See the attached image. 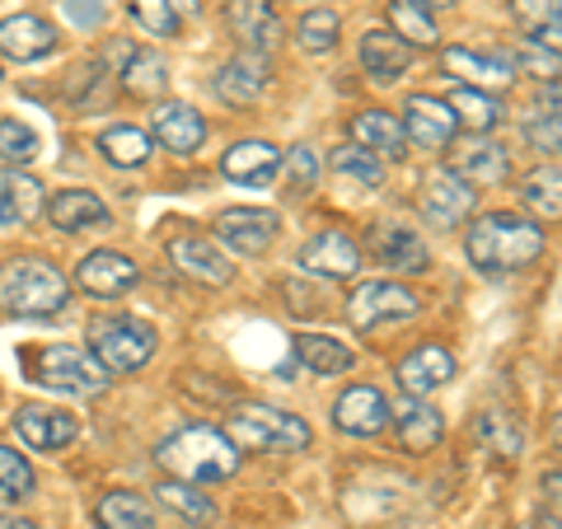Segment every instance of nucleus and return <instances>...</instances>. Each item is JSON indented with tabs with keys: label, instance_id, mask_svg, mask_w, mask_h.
Returning <instances> with one entry per match:
<instances>
[{
	"label": "nucleus",
	"instance_id": "nucleus-1",
	"mask_svg": "<svg viewBox=\"0 0 562 529\" xmlns=\"http://www.w3.org/2000/svg\"><path fill=\"white\" fill-rule=\"evenodd\" d=\"M469 262L479 272H516L543 254V230L512 211H487L469 225Z\"/></svg>",
	"mask_w": 562,
	"mask_h": 529
},
{
	"label": "nucleus",
	"instance_id": "nucleus-2",
	"mask_svg": "<svg viewBox=\"0 0 562 529\" xmlns=\"http://www.w3.org/2000/svg\"><path fill=\"white\" fill-rule=\"evenodd\" d=\"M160 464L183 483H221V479H235L239 450H235V440L225 431L192 421V427L173 431L160 446Z\"/></svg>",
	"mask_w": 562,
	"mask_h": 529
},
{
	"label": "nucleus",
	"instance_id": "nucleus-3",
	"mask_svg": "<svg viewBox=\"0 0 562 529\" xmlns=\"http://www.w3.org/2000/svg\"><path fill=\"white\" fill-rule=\"evenodd\" d=\"M0 305L20 319H52L70 305V281L43 258H14L0 268Z\"/></svg>",
	"mask_w": 562,
	"mask_h": 529
},
{
	"label": "nucleus",
	"instance_id": "nucleus-4",
	"mask_svg": "<svg viewBox=\"0 0 562 529\" xmlns=\"http://www.w3.org/2000/svg\"><path fill=\"white\" fill-rule=\"evenodd\" d=\"M225 436L235 440V450H249V454H301L310 446L305 417L268 408V403H244V408H235Z\"/></svg>",
	"mask_w": 562,
	"mask_h": 529
},
{
	"label": "nucleus",
	"instance_id": "nucleus-5",
	"mask_svg": "<svg viewBox=\"0 0 562 529\" xmlns=\"http://www.w3.org/2000/svg\"><path fill=\"white\" fill-rule=\"evenodd\" d=\"M94 342V361L109 370V375H132L155 357V328L140 319H99L90 328Z\"/></svg>",
	"mask_w": 562,
	"mask_h": 529
},
{
	"label": "nucleus",
	"instance_id": "nucleus-6",
	"mask_svg": "<svg viewBox=\"0 0 562 529\" xmlns=\"http://www.w3.org/2000/svg\"><path fill=\"white\" fill-rule=\"evenodd\" d=\"M33 380L47 384V390L57 394H99L103 384H109V370L94 361V351L85 347H43L38 357H33Z\"/></svg>",
	"mask_w": 562,
	"mask_h": 529
},
{
	"label": "nucleus",
	"instance_id": "nucleus-7",
	"mask_svg": "<svg viewBox=\"0 0 562 529\" xmlns=\"http://www.w3.org/2000/svg\"><path fill=\"white\" fill-rule=\"evenodd\" d=\"M417 314V295L398 281H361L357 291L347 295V319L357 333H375L384 324H403Z\"/></svg>",
	"mask_w": 562,
	"mask_h": 529
},
{
	"label": "nucleus",
	"instance_id": "nucleus-8",
	"mask_svg": "<svg viewBox=\"0 0 562 529\" xmlns=\"http://www.w3.org/2000/svg\"><path fill=\"white\" fill-rule=\"evenodd\" d=\"M211 230H216L221 249H231L239 258H262L281 235V216L262 206H231V211H221Z\"/></svg>",
	"mask_w": 562,
	"mask_h": 529
},
{
	"label": "nucleus",
	"instance_id": "nucleus-9",
	"mask_svg": "<svg viewBox=\"0 0 562 529\" xmlns=\"http://www.w3.org/2000/svg\"><path fill=\"white\" fill-rule=\"evenodd\" d=\"M169 262L183 277L202 281V286H231L235 281L231 254H225L216 239H206V235H173L169 239Z\"/></svg>",
	"mask_w": 562,
	"mask_h": 529
},
{
	"label": "nucleus",
	"instance_id": "nucleus-10",
	"mask_svg": "<svg viewBox=\"0 0 562 529\" xmlns=\"http://www.w3.org/2000/svg\"><path fill=\"white\" fill-rule=\"evenodd\" d=\"M14 436L24 440L29 450H66L70 440L80 436V421L76 413H66V408H47V403H24L20 413H14Z\"/></svg>",
	"mask_w": 562,
	"mask_h": 529
},
{
	"label": "nucleus",
	"instance_id": "nucleus-11",
	"mask_svg": "<svg viewBox=\"0 0 562 529\" xmlns=\"http://www.w3.org/2000/svg\"><path fill=\"white\" fill-rule=\"evenodd\" d=\"M473 202H479V192L450 169H436V173H427V183H422V216H427L436 230H454L473 211Z\"/></svg>",
	"mask_w": 562,
	"mask_h": 529
},
{
	"label": "nucleus",
	"instance_id": "nucleus-12",
	"mask_svg": "<svg viewBox=\"0 0 562 529\" xmlns=\"http://www.w3.org/2000/svg\"><path fill=\"white\" fill-rule=\"evenodd\" d=\"M333 427L342 436L371 440L390 427V403H384V394L371 390V384H351V390H342V398L333 403Z\"/></svg>",
	"mask_w": 562,
	"mask_h": 529
},
{
	"label": "nucleus",
	"instance_id": "nucleus-13",
	"mask_svg": "<svg viewBox=\"0 0 562 529\" xmlns=\"http://www.w3.org/2000/svg\"><path fill=\"white\" fill-rule=\"evenodd\" d=\"M403 136H413V146L422 150H446L454 140V109L446 99H431V94H413L408 103H403Z\"/></svg>",
	"mask_w": 562,
	"mask_h": 529
},
{
	"label": "nucleus",
	"instance_id": "nucleus-14",
	"mask_svg": "<svg viewBox=\"0 0 562 529\" xmlns=\"http://www.w3.org/2000/svg\"><path fill=\"white\" fill-rule=\"evenodd\" d=\"M136 262L127 254H113V249H99V254H85L80 268H76V286L94 300H117L136 286Z\"/></svg>",
	"mask_w": 562,
	"mask_h": 529
},
{
	"label": "nucleus",
	"instance_id": "nucleus-15",
	"mask_svg": "<svg viewBox=\"0 0 562 529\" xmlns=\"http://www.w3.org/2000/svg\"><path fill=\"white\" fill-rule=\"evenodd\" d=\"M268 85H272V66L258 52H239V57H231L216 70V94L225 103H235V109H254L268 94Z\"/></svg>",
	"mask_w": 562,
	"mask_h": 529
},
{
	"label": "nucleus",
	"instance_id": "nucleus-16",
	"mask_svg": "<svg viewBox=\"0 0 562 529\" xmlns=\"http://www.w3.org/2000/svg\"><path fill=\"white\" fill-rule=\"evenodd\" d=\"M225 24H231V33L244 43V52H258V57H268L281 43V33H286L272 10V0H231V5H225Z\"/></svg>",
	"mask_w": 562,
	"mask_h": 529
},
{
	"label": "nucleus",
	"instance_id": "nucleus-17",
	"mask_svg": "<svg viewBox=\"0 0 562 529\" xmlns=\"http://www.w3.org/2000/svg\"><path fill=\"white\" fill-rule=\"evenodd\" d=\"M394 380H398V390L408 398H427L431 390H441V384L454 380V357L441 342H427V347H417V351H408V357L398 361Z\"/></svg>",
	"mask_w": 562,
	"mask_h": 529
},
{
	"label": "nucleus",
	"instance_id": "nucleus-18",
	"mask_svg": "<svg viewBox=\"0 0 562 529\" xmlns=\"http://www.w3.org/2000/svg\"><path fill=\"white\" fill-rule=\"evenodd\" d=\"M57 52V29H52L47 20H38V14H10V20H0V57L10 61H43Z\"/></svg>",
	"mask_w": 562,
	"mask_h": 529
},
{
	"label": "nucleus",
	"instance_id": "nucleus-19",
	"mask_svg": "<svg viewBox=\"0 0 562 529\" xmlns=\"http://www.w3.org/2000/svg\"><path fill=\"white\" fill-rule=\"evenodd\" d=\"M441 66L450 70L460 85H469V90H506L516 76V61H506V57H487V52H469V47H446L441 52Z\"/></svg>",
	"mask_w": 562,
	"mask_h": 529
},
{
	"label": "nucleus",
	"instance_id": "nucleus-20",
	"mask_svg": "<svg viewBox=\"0 0 562 529\" xmlns=\"http://www.w3.org/2000/svg\"><path fill=\"white\" fill-rule=\"evenodd\" d=\"M221 173L239 188H272L281 173V150L268 146V140H239V146L225 150Z\"/></svg>",
	"mask_w": 562,
	"mask_h": 529
},
{
	"label": "nucleus",
	"instance_id": "nucleus-21",
	"mask_svg": "<svg viewBox=\"0 0 562 529\" xmlns=\"http://www.w3.org/2000/svg\"><path fill=\"white\" fill-rule=\"evenodd\" d=\"M394 436H398V446L408 450V454H427L431 446H441V436H446V417L431 408V403H422V398H408L403 394L394 403Z\"/></svg>",
	"mask_w": 562,
	"mask_h": 529
},
{
	"label": "nucleus",
	"instance_id": "nucleus-22",
	"mask_svg": "<svg viewBox=\"0 0 562 529\" xmlns=\"http://www.w3.org/2000/svg\"><path fill=\"white\" fill-rule=\"evenodd\" d=\"M301 268L310 277H328V281H342L361 268V254H357V244H351L342 230H319L314 239H305V249H301Z\"/></svg>",
	"mask_w": 562,
	"mask_h": 529
},
{
	"label": "nucleus",
	"instance_id": "nucleus-23",
	"mask_svg": "<svg viewBox=\"0 0 562 529\" xmlns=\"http://www.w3.org/2000/svg\"><path fill=\"white\" fill-rule=\"evenodd\" d=\"M150 132L169 155H192L206 140V117L192 103H160L150 117Z\"/></svg>",
	"mask_w": 562,
	"mask_h": 529
},
{
	"label": "nucleus",
	"instance_id": "nucleus-24",
	"mask_svg": "<svg viewBox=\"0 0 562 529\" xmlns=\"http://www.w3.org/2000/svg\"><path fill=\"white\" fill-rule=\"evenodd\" d=\"M117 57H122L117 80H122V90H127V94L160 99L169 90V61L160 57V52H150V47H117Z\"/></svg>",
	"mask_w": 562,
	"mask_h": 529
},
{
	"label": "nucleus",
	"instance_id": "nucleus-25",
	"mask_svg": "<svg viewBox=\"0 0 562 529\" xmlns=\"http://www.w3.org/2000/svg\"><path fill=\"white\" fill-rule=\"evenodd\" d=\"M371 249L384 268H394V272H427L431 268V254H427V244H422V235L403 230V225H375Z\"/></svg>",
	"mask_w": 562,
	"mask_h": 529
},
{
	"label": "nucleus",
	"instance_id": "nucleus-26",
	"mask_svg": "<svg viewBox=\"0 0 562 529\" xmlns=\"http://www.w3.org/2000/svg\"><path fill=\"white\" fill-rule=\"evenodd\" d=\"M408 66H413V47L394 38V33H384V29H371L361 38V70L371 80L380 85H394L398 76H408Z\"/></svg>",
	"mask_w": 562,
	"mask_h": 529
},
{
	"label": "nucleus",
	"instance_id": "nucleus-27",
	"mask_svg": "<svg viewBox=\"0 0 562 529\" xmlns=\"http://www.w3.org/2000/svg\"><path fill=\"white\" fill-rule=\"evenodd\" d=\"M450 173H460L469 188L502 183L506 173H512V155L502 146H492V140H464V146H454V155H450Z\"/></svg>",
	"mask_w": 562,
	"mask_h": 529
},
{
	"label": "nucleus",
	"instance_id": "nucleus-28",
	"mask_svg": "<svg viewBox=\"0 0 562 529\" xmlns=\"http://www.w3.org/2000/svg\"><path fill=\"white\" fill-rule=\"evenodd\" d=\"M351 140H357L361 150H371L375 160H403V122L384 109H366L351 117Z\"/></svg>",
	"mask_w": 562,
	"mask_h": 529
},
{
	"label": "nucleus",
	"instance_id": "nucleus-29",
	"mask_svg": "<svg viewBox=\"0 0 562 529\" xmlns=\"http://www.w3.org/2000/svg\"><path fill=\"white\" fill-rule=\"evenodd\" d=\"M47 216H52V225H57V230L80 235V230H90V225H109V206H103L99 192L70 188V192H57V198H52Z\"/></svg>",
	"mask_w": 562,
	"mask_h": 529
},
{
	"label": "nucleus",
	"instance_id": "nucleus-30",
	"mask_svg": "<svg viewBox=\"0 0 562 529\" xmlns=\"http://www.w3.org/2000/svg\"><path fill=\"white\" fill-rule=\"evenodd\" d=\"M512 20L530 33V43L562 57V0H512Z\"/></svg>",
	"mask_w": 562,
	"mask_h": 529
},
{
	"label": "nucleus",
	"instance_id": "nucleus-31",
	"mask_svg": "<svg viewBox=\"0 0 562 529\" xmlns=\"http://www.w3.org/2000/svg\"><path fill=\"white\" fill-rule=\"evenodd\" d=\"M295 357H301V365L310 370V375H342V370H351V347L328 338V333H301L295 338Z\"/></svg>",
	"mask_w": 562,
	"mask_h": 529
},
{
	"label": "nucleus",
	"instance_id": "nucleus-32",
	"mask_svg": "<svg viewBox=\"0 0 562 529\" xmlns=\"http://www.w3.org/2000/svg\"><path fill=\"white\" fill-rule=\"evenodd\" d=\"M390 33L394 38H403L408 47H431L441 33H436V20H431V5L427 0H390Z\"/></svg>",
	"mask_w": 562,
	"mask_h": 529
},
{
	"label": "nucleus",
	"instance_id": "nucleus-33",
	"mask_svg": "<svg viewBox=\"0 0 562 529\" xmlns=\"http://www.w3.org/2000/svg\"><path fill=\"white\" fill-rule=\"evenodd\" d=\"M94 520L99 529H155V510L136 492H109V497H99Z\"/></svg>",
	"mask_w": 562,
	"mask_h": 529
},
{
	"label": "nucleus",
	"instance_id": "nucleus-34",
	"mask_svg": "<svg viewBox=\"0 0 562 529\" xmlns=\"http://www.w3.org/2000/svg\"><path fill=\"white\" fill-rule=\"evenodd\" d=\"M99 155L109 165H117V169H140L150 160V136L140 127H127V122H122V127H109L99 136Z\"/></svg>",
	"mask_w": 562,
	"mask_h": 529
},
{
	"label": "nucleus",
	"instance_id": "nucleus-35",
	"mask_svg": "<svg viewBox=\"0 0 562 529\" xmlns=\"http://www.w3.org/2000/svg\"><path fill=\"white\" fill-rule=\"evenodd\" d=\"M43 202V188L33 179H20V173H0V230L10 225H24Z\"/></svg>",
	"mask_w": 562,
	"mask_h": 529
},
{
	"label": "nucleus",
	"instance_id": "nucleus-36",
	"mask_svg": "<svg viewBox=\"0 0 562 529\" xmlns=\"http://www.w3.org/2000/svg\"><path fill=\"white\" fill-rule=\"evenodd\" d=\"M328 165H333V173H338L342 183H351L357 192H375L384 183V165L375 160L371 150H361V146H338Z\"/></svg>",
	"mask_w": 562,
	"mask_h": 529
},
{
	"label": "nucleus",
	"instance_id": "nucleus-37",
	"mask_svg": "<svg viewBox=\"0 0 562 529\" xmlns=\"http://www.w3.org/2000/svg\"><path fill=\"white\" fill-rule=\"evenodd\" d=\"M520 202L543 221H562V169H535L520 183Z\"/></svg>",
	"mask_w": 562,
	"mask_h": 529
},
{
	"label": "nucleus",
	"instance_id": "nucleus-38",
	"mask_svg": "<svg viewBox=\"0 0 562 529\" xmlns=\"http://www.w3.org/2000/svg\"><path fill=\"white\" fill-rule=\"evenodd\" d=\"M338 33H342L338 10H333V5H314V10L301 14V24H295V43L319 57V52H333V47H338Z\"/></svg>",
	"mask_w": 562,
	"mask_h": 529
},
{
	"label": "nucleus",
	"instance_id": "nucleus-39",
	"mask_svg": "<svg viewBox=\"0 0 562 529\" xmlns=\"http://www.w3.org/2000/svg\"><path fill=\"white\" fill-rule=\"evenodd\" d=\"M450 109H454V122H464V127L479 132V136H487V132L502 122L497 99L483 94V90H469V85H460V90L450 94Z\"/></svg>",
	"mask_w": 562,
	"mask_h": 529
},
{
	"label": "nucleus",
	"instance_id": "nucleus-40",
	"mask_svg": "<svg viewBox=\"0 0 562 529\" xmlns=\"http://www.w3.org/2000/svg\"><path fill=\"white\" fill-rule=\"evenodd\" d=\"M155 492H160V502H165L179 520H188V525H206L211 516H216V506H211L206 492H198V487L183 483V479H165Z\"/></svg>",
	"mask_w": 562,
	"mask_h": 529
},
{
	"label": "nucleus",
	"instance_id": "nucleus-41",
	"mask_svg": "<svg viewBox=\"0 0 562 529\" xmlns=\"http://www.w3.org/2000/svg\"><path fill=\"white\" fill-rule=\"evenodd\" d=\"M43 155L38 127H29L24 117H0V160L5 165H33Z\"/></svg>",
	"mask_w": 562,
	"mask_h": 529
},
{
	"label": "nucleus",
	"instance_id": "nucleus-42",
	"mask_svg": "<svg viewBox=\"0 0 562 529\" xmlns=\"http://www.w3.org/2000/svg\"><path fill=\"white\" fill-rule=\"evenodd\" d=\"M479 440H483V450L487 454H497V460H516L520 446H525V436L520 427L506 413H483L479 417Z\"/></svg>",
	"mask_w": 562,
	"mask_h": 529
},
{
	"label": "nucleus",
	"instance_id": "nucleus-43",
	"mask_svg": "<svg viewBox=\"0 0 562 529\" xmlns=\"http://www.w3.org/2000/svg\"><path fill=\"white\" fill-rule=\"evenodd\" d=\"M525 140L543 155H562V99L543 103L539 113L525 117Z\"/></svg>",
	"mask_w": 562,
	"mask_h": 529
},
{
	"label": "nucleus",
	"instance_id": "nucleus-44",
	"mask_svg": "<svg viewBox=\"0 0 562 529\" xmlns=\"http://www.w3.org/2000/svg\"><path fill=\"white\" fill-rule=\"evenodd\" d=\"M132 20L146 33H155V38H173L183 29L179 0H132Z\"/></svg>",
	"mask_w": 562,
	"mask_h": 529
},
{
	"label": "nucleus",
	"instance_id": "nucleus-45",
	"mask_svg": "<svg viewBox=\"0 0 562 529\" xmlns=\"http://www.w3.org/2000/svg\"><path fill=\"white\" fill-rule=\"evenodd\" d=\"M33 492V469L20 450L0 446V502H20Z\"/></svg>",
	"mask_w": 562,
	"mask_h": 529
},
{
	"label": "nucleus",
	"instance_id": "nucleus-46",
	"mask_svg": "<svg viewBox=\"0 0 562 529\" xmlns=\"http://www.w3.org/2000/svg\"><path fill=\"white\" fill-rule=\"evenodd\" d=\"M281 173L291 179V188H310L314 179H319V155H314L310 146H295L281 155Z\"/></svg>",
	"mask_w": 562,
	"mask_h": 529
},
{
	"label": "nucleus",
	"instance_id": "nucleus-47",
	"mask_svg": "<svg viewBox=\"0 0 562 529\" xmlns=\"http://www.w3.org/2000/svg\"><path fill=\"white\" fill-rule=\"evenodd\" d=\"M516 61L530 70L535 80H562V57H558V52H549V47H539V43H525Z\"/></svg>",
	"mask_w": 562,
	"mask_h": 529
},
{
	"label": "nucleus",
	"instance_id": "nucleus-48",
	"mask_svg": "<svg viewBox=\"0 0 562 529\" xmlns=\"http://www.w3.org/2000/svg\"><path fill=\"white\" fill-rule=\"evenodd\" d=\"M61 14H66V20L76 24V29H99L109 10H103V0H66Z\"/></svg>",
	"mask_w": 562,
	"mask_h": 529
},
{
	"label": "nucleus",
	"instance_id": "nucleus-49",
	"mask_svg": "<svg viewBox=\"0 0 562 529\" xmlns=\"http://www.w3.org/2000/svg\"><path fill=\"white\" fill-rule=\"evenodd\" d=\"M539 492H543V502H549V506H558V510H562V473H543Z\"/></svg>",
	"mask_w": 562,
	"mask_h": 529
},
{
	"label": "nucleus",
	"instance_id": "nucleus-50",
	"mask_svg": "<svg viewBox=\"0 0 562 529\" xmlns=\"http://www.w3.org/2000/svg\"><path fill=\"white\" fill-rule=\"evenodd\" d=\"M0 529H38L33 520H20V516H0Z\"/></svg>",
	"mask_w": 562,
	"mask_h": 529
},
{
	"label": "nucleus",
	"instance_id": "nucleus-51",
	"mask_svg": "<svg viewBox=\"0 0 562 529\" xmlns=\"http://www.w3.org/2000/svg\"><path fill=\"white\" fill-rule=\"evenodd\" d=\"M553 446L562 450V417H558V427H553Z\"/></svg>",
	"mask_w": 562,
	"mask_h": 529
},
{
	"label": "nucleus",
	"instance_id": "nucleus-52",
	"mask_svg": "<svg viewBox=\"0 0 562 529\" xmlns=\"http://www.w3.org/2000/svg\"><path fill=\"white\" fill-rule=\"evenodd\" d=\"M427 5H431V10H436V5H454V0H427Z\"/></svg>",
	"mask_w": 562,
	"mask_h": 529
}]
</instances>
